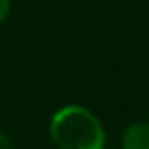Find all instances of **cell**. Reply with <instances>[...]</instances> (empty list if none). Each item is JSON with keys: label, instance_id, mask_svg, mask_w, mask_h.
<instances>
[{"label": "cell", "instance_id": "277c9868", "mask_svg": "<svg viewBox=\"0 0 149 149\" xmlns=\"http://www.w3.org/2000/svg\"><path fill=\"white\" fill-rule=\"evenodd\" d=\"M0 149H13V141L6 133L0 131Z\"/></svg>", "mask_w": 149, "mask_h": 149}, {"label": "cell", "instance_id": "7a4b0ae2", "mask_svg": "<svg viewBox=\"0 0 149 149\" xmlns=\"http://www.w3.org/2000/svg\"><path fill=\"white\" fill-rule=\"evenodd\" d=\"M123 149H149V123H133L123 133Z\"/></svg>", "mask_w": 149, "mask_h": 149}, {"label": "cell", "instance_id": "6da1fadb", "mask_svg": "<svg viewBox=\"0 0 149 149\" xmlns=\"http://www.w3.org/2000/svg\"><path fill=\"white\" fill-rule=\"evenodd\" d=\"M49 137L57 149H106V131L98 116L84 106L59 108L49 123Z\"/></svg>", "mask_w": 149, "mask_h": 149}, {"label": "cell", "instance_id": "3957f363", "mask_svg": "<svg viewBox=\"0 0 149 149\" xmlns=\"http://www.w3.org/2000/svg\"><path fill=\"white\" fill-rule=\"evenodd\" d=\"M8 13H10V0H0V25L6 21Z\"/></svg>", "mask_w": 149, "mask_h": 149}]
</instances>
